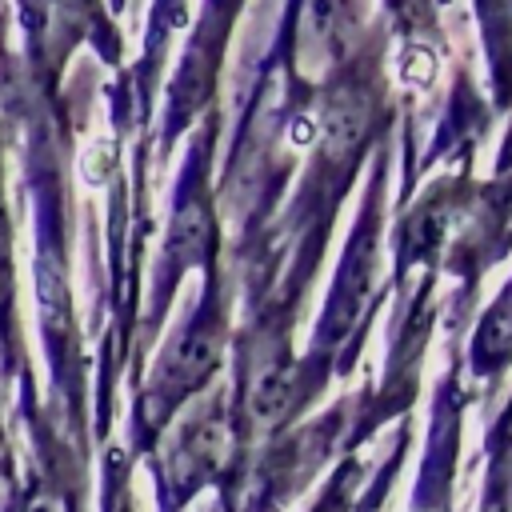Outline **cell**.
<instances>
[{"mask_svg": "<svg viewBox=\"0 0 512 512\" xmlns=\"http://www.w3.org/2000/svg\"><path fill=\"white\" fill-rule=\"evenodd\" d=\"M400 80L412 88H428L436 80V52L428 44H408L400 52Z\"/></svg>", "mask_w": 512, "mask_h": 512, "instance_id": "obj_1", "label": "cell"}, {"mask_svg": "<svg viewBox=\"0 0 512 512\" xmlns=\"http://www.w3.org/2000/svg\"><path fill=\"white\" fill-rule=\"evenodd\" d=\"M292 140H296V144H308V140H312V120H308V116H300V120L292 124Z\"/></svg>", "mask_w": 512, "mask_h": 512, "instance_id": "obj_2", "label": "cell"}]
</instances>
